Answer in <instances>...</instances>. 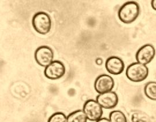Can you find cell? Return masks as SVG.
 Masks as SVG:
<instances>
[{
    "mask_svg": "<svg viewBox=\"0 0 156 122\" xmlns=\"http://www.w3.org/2000/svg\"><path fill=\"white\" fill-rule=\"evenodd\" d=\"M96 63L98 65H101L102 63V60L100 59V58H98L97 60H96Z\"/></svg>",
    "mask_w": 156,
    "mask_h": 122,
    "instance_id": "18",
    "label": "cell"
},
{
    "mask_svg": "<svg viewBox=\"0 0 156 122\" xmlns=\"http://www.w3.org/2000/svg\"><path fill=\"white\" fill-rule=\"evenodd\" d=\"M109 120L111 122H127V117L123 112L113 111L109 114Z\"/></svg>",
    "mask_w": 156,
    "mask_h": 122,
    "instance_id": "14",
    "label": "cell"
},
{
    "mask_svg": "<svg viewBox=\"0 0 156 122\" xmlns=\"http://www.w3.org/2000/svg\"><path fill=\"white\" fill-rule=\"evenodd\" d=\"M34 57L38 64L46 68L53 61L54 52L49 46H41L35 50Z\"/></svg>",
    "mask_w": 156,
    "mask_h": 122,
    "instance_id": "5",
    "label": "cell"
},
{
    "mask_svg": "<svg viewBox=\"0 0 156 122\" xmlns=\"http://www.w3.org/2000/svg\"><path fill=\"white\" fill-rule=\"evenodd\" d=\"M48 122H67V117L62 112H56L49 118Z\"/></svg>",
    "mask_w": 156,
    "mask_h": 122,
    "instance_id": "15",
    "label": "cell"
},
{
    "mask_svg": "<svg viewBox=\"0 0 156 122\" xmlns=\"http://www.w3.org/2000/svg\"><path fill=\"white\" fill-rule=\"evenodd\" d=\"M151 5L153 9L156 11V0H153L151 1Z\"/></svg>",
    "mask_w": 156,
    "mask_h": 122,
    "instance_id": "16",
    "label": "cell"
},
{
    "mask_svg": "<svg viewBox=\"0 0 156 122\" xmlns=\"http://www.w3.org/2000/svg\"><path fill=\"white\" fill-rule=\"evenodd\" d=\"M140 13L139 4L135 1L124 3L118 11V17L122 22L130 24L135 22Z\"/></svg>",
    "mask_w": 156,
    "mask_h": 122,
    "instance_id": "1",
    "label": "cell"
},
{
    "mask_svg": "<svg viewBox=\"0 0 156 122\" xmlns=\"http://www.w3.org/2000/svg\"><path fill=\"white\" fill-rule=\"evenodd\" d=\"M156 55V49L151 44H146L137 51L135 58L138 63L146 66L152 61Z\"/></svg>",
    "mask_w": 156,
    "mask_h": 122,
    "instance_id": "6",
    "label": "cell"
},
{
    "mask_svg": "<svg viewBox=\"0 0 156 122\" xmlns=\"http://www.w3.org/2000/svg\"><path fill=\"white\" fill-rule=\"evenodd\" d=\"M95 122H111L109 119H107V118H105V117H103V118H101L100 120H98V121Z\"/></svg>",
    "mask_w": 156,
    "mask_h": 122,
    "instance_id": "17",
    "label": "cell"
},
{
    "mask_svg": "<svg viewBox=\"0 0 156 122\" xmlns=\"http://www.w3.org/2000/svg\"><path fill=\"white\" fill-rule=\"evenodd\" d=\"M114 86L113 78L106 74L101 75L95 81V90L100 95L111 92Z\"/></svg>",
    "mask_w": 156,
    "mask_h": 122,
    "instance_id": "8",
    "label": "cell"
},
{
    "mask_svg": "<svg viewBox=\"0 0 156 122\" xmlns=\"http://www.w3.org/2000/svg\"><path fill=\"white\" fill-rule=\"evenodd\" d=\"M96 101L102 108L111 109L117 106L119 97L115 92L111 91L98 95L96 98Z\"/></svg>",
    "mask_w": 156,
    "mask_h": 122,
    "instance_id": "9",
    "label": "cell"
},
{
    "mask_svg": "<svg viewBox=\"0 0 156 122\" xmlns=\"http://www.w3.org/2000/svg\"><path fill=\"white\" fill-rule=\"evenodd\" d=\"M146 96L150 100L156 101V82H149L144 88Z\"/></svg>",
    "mask_w": 156,
    "mask_h": 122,
    "instance_id": "13",
    "label": "cell"
},
{
    "mask_svg": "<svg viewBox=\"0 0 156 122\" xmlns=\"http://www.w3.org/2000/svg\"><path fill=\"white\" fill-rule=\"evenodd\" d=\"M126 75L129 81L133 82H140L147 78L149 68L138 62L133 63L127 68Z\"/></svg>",
    "mask_w": 156,
    "mask_h": 122,
    "instance_id": "2",
    "label": "cell"
},
{
    "mask_svg": "<svg viewBox=\"0 0 156 122\" xmlns=\"http://www.w3.org/2000/svg\"><path fill=\"white\" fill-rule=\"evenodd\" d=\"M66 73V67L64 64L58 60L53 61L45 68V76L50 80H57L62 78Z\"/></svg>",
    "mask_w": 156,
    "mask_h": 122,
    "instance_id": "7",
    "label": "cell"
},
{
    "mask_svg": "<svg viewBox=\"0 0 156 122\" xmlns=\"http://www.w3.org/2000/svg\"><path fill=\"white\" fill-rule=\"evenodd\" d=\"M130 122H151V117L140 111H133L129 115Z\"/></svg>",
    "mask_w": 156,
    "mask_h": 122,
    "instance_id": "11",
    "label": "cell"
},
{
    "mask_svg": "<svg viewBox=\"0 0 156 122\" xmlns=\"http://www.w3.org/2000/svg\"><path fill=\"white\" fill-rule=\"evenodd\" d=\"M32 24L34 30L41 35L49 33L51 28L50 16L46 12H39L34 15Z\"/></svg>",
    "mask_w": 156,
    "mask_h": 122,
    "instance_id": "3",
    "label": "cell"
},
{
    "mask_svg": "<svg viewBox=\"0 0 156 122\" xmlns=\"http://www.w3.org/2000/svg\"><path fill=\"white\" fill-rule=\"evenodd\" d=\"M87 117L83 110H76L67 117V122H87Z\"/></svg>",
    "mask_w": 156,
    "mask_h": 122,
    "instance_id": "12",
    "label": "cell"
},
{
    "mask_svg": "<svg viewBox=\"0 0 156 122\" xmlns=\"http://www.w3.org/2000/svg\"><path fill=\"white\" fill-rule=\"evenodd\" d=\"M125 65L124 61L120 57L112 56L105 62V68L108 72L114 75H118L123 72Z\"/></svg>",
    "mask_w": 156,
    "mask_h": 122,
    "instance_id": "10",
    "label": "cell"
},
{
    "mask_svg": "<svg viewBox=\"0 0 156 122\" xmlns=\"http://www.w3.org/2000/svg\"><path fill=\"white\" fill-rule=\"evenodd\" d=\"M83 111L88 120L97 122L102 118L103 110L99 103L94 100H87L84 104Z\"/></svg>",
    "mask_w": 156,
    "mask_h": 122,
    "instance_id": "4",
    "label": "cell"
}]
</instances>
